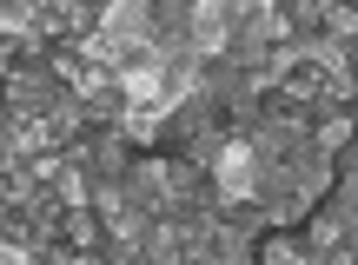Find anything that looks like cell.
<instances>
[{
	"label": "cell",
	"instance_id": "3",
	"mask_svg": "<svg viewBox=\"0 0 358 265\" xmlns=\"http://www.w3.org/2000/svg\"><path fill=\"white\" fill-rule=\"evenodd\" d=\"M53 199H60V206H66V213H87V199H93V179H87V173H80V166H73V159H66V173H60V179H53Z\"/></svg>",
	"mask_w": 358,
	"mask_h": 265
},
{
	"label": "cell",
	"instance_id": "6",
	"mask_svg": "<svg viewBox=\"0 0 358 265\" xmlns=\"http://www.w3.org/2000/svg\"><path fill=\"white\" fill-rule=\"evenodd\" d=\"M0 120H7V100H0Z\"/></svg>",
	"mask_w": 358,
	"mask_h": 265
},
{
	"label": "cell",
	"instance_id": "2",
	"mask_svg": "<svg viewBox=\"0 0 358 265\" xmlns=\"http://www.w3.org/2000/svg\"><path fill=\"white\" fill-rule=\"evenodd\" d=\"M100 239H106V226L93 213H66L60 232H53V245H73V252H100Z\"/></svg>",
	"mask_w": 358,
	"mask_h": 265
},
{
	"label": "cell",
	"instance_id": "1",
	"mask_svg": "<svg viewBox=\"0 0 358 265\" xmlns=\"http://www.w3.org/2000/svg\"><path fill=\"white\" fill-rule=\"evenodd\" d=\"M120 192H127L133 213L166 219V206H173V159L166 152H140V159L127 166V179H120Z\"/></svg>",
	"mask_w": 358,
	"mask_h": 265
},
{
	"label": "cell",
	"instance_id": "4",
	"mask_svg": "<svg viewBox=\"0 0 358 265\" xmlns=\"http://www.w3.org/2000/svg\"><path fill=\"white\" fill-rule=\"evenodd\" d=\"M259 265H299V232H259Z\"/></svg>",
	"mask_w": 358,
	"mask_h": 265
},
{
	"label": "cell",
	"instance_id": "5",
	"mask_svg": "<svg viewBox=\"0 0 358 265\" xmlns=\"http://www.w3.org/2000/svg\"><path fill=\"white\" fill-rule=\"evenodd\" d=\"M87 213L100 219V226H113V219L127 213V192H120V186H93V199H87Z\"/></svg>",
	"mask_w": 358,
	"mask_h": 265
}]
</instances>
